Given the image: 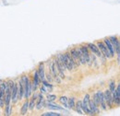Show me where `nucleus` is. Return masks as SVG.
Listing matches in <instances>:
<instances>
[{
	"instance_id": "nucleus-5",
	"label": "nucleus",
	"mask_w": 120,
	"mask_h": 116,
	"mask_svg": "<svg viewBox=\"0 0 120 116\" xmlns=\"http://www.w3.org/2000/svg\"><path fill=\"white\" fill-rule=\"evenodd\" d=\"M54 61H55V65H56V71H57V74L59 76V77L61 79H65L66 78V74L65 72L67 71L65 69V67L62 65V64L60 63V61L57 59V57L53 58Z\"/></svg>"
},
{
	"instance_id": "nucleus-24",
	"label": "nucleus",
	"mask_w": 120,
	"mask_h": 116,
	"mask_svg": "<svg viewBox=\"0 0 120 116\" xmlns=\"http://www.w3.org/2000/svg\"><path fill=\"white\" fill-rule=\"evenodd\" d=\"M4 114L6 116H9L12 114V104L11 103L4 106Z\"/></svg>"
},
{
	"instance_id": "nucleus-28",
	"label": "nucleus",
	"mask_w": 120,
	"mask_h": 116,
	"mask_svg": "<svg viewBox=\"0 0 120 116\" xmlns=\"http://www.w3.org/2000/svg\"><path fill=\"white\" fill-rule=\"evenodd\" d=\"M80 100H79V101H76V104H75V108H74V110H76V112L79 114V115H83L84 113H83V112H82V110H81V107H80Z\"/></svg>"
},
{
	"instance_id": "nucleus-2",
	"label": "nucleus",
	"mask_w": 120,
	"mask_h": 116,
	"mask_svg": "<svg viewBox=\"0 0 120 116\" xmlns=\"http://www.w3.org/2000/svg\"><path fill=\"white\" fill-rule=\"evenodd\" d=\"M47 64H48V70L51 74L54 81H56V83L60 84L61 83V78L59 77L57 71H56V65H55V61L54 59H50L47 61Z\"/></svg>"
},
{
	"instance_id": "nucleus-27",
	"label": "nucleus",
	"mask_w": 120,
	"mask_h": 116,
	"mask_svg": "<svg viewBox=\"0 0 120 116\" xmlns=\"http://www.w3.org/2000/svg\"><path fill=\"white\" fill-rule=\"evenodd\" d=\"M59 102L63 105V107L65 109H68V97L67 96H60L58 99Z\"/></svg>"
},
{
	"instance_id": "nucleus-20",
	"label": "nucleus",
	"mask_w": 120,
	"mask_h": 116,
	"mask_svg": "<svg viewBox=\"0 0 120 116\" xmlns=\"http://www.w3.org/2000/svg\"><path fill=\"white\" fill-rule=\"evenodd\" d=\"M29 111V99H26L25 102H23L21 109H20V114L21 115H26Z\"/></svg>"
},
{
	"instance_id": "nucleus-13",
	"label": "nucleus",
	"mask_w": 120,
	"mask_h": 116,
	"mask_svg": "<svg viewBox=\"0 0 120 116\" xmlns=\"http://www.w3.org/2000/svg\"><path fill=\"white\" fill-rule=\"evenodd\" d=\"M37 72H38V75H39V77L42 80L45 79V62H41L38 66H37Z\"/></svg>"
},
{
	"instance_id": "nucleus-31",
	"label": "nucleus",
	"mask_w": 120,
	"mask_h": 116,
	"mask_svg": "<svg viewBox=\"0 0 120 116\" xmlns=\"http://www.w3.org/2000/svg\"><path fill=\"white\" fill-rule=\"evenodd\" d=\"M45 79H46L47 81H49L50 83H53V82H54V79H53L51 74L49 72V70H48V72H45Z\"/></svg>"
},
{
	"instance_id": "nucleus-29",
	"label": "nucleus",
	"mask_w": 120,
	"mask_h": 116,
	"mask_svg": "<svg viewBox=\"0 0 120 116\" xmlns=\"http://www.w3.org/2000/svg\"><path fill=\"white\" fill-rule=\"evenodd\" d=\"M43 116H61L62 114L59 113L57 111H54V112H44L42 113Z\"/></svg>"
},
{
	"instance_id": "nucleus-25",
	"label": "nucleus",
	"mask_w": 120,
	"mask_h": 116,
	"mask_svg": "<svg viewBox=\"0 0 120 116\" xmlns=\"http://www.w3.org/2000/svg\"><path fill=\"white\" fill-rule=\"evenodd\" d=\"M41 83H42V85L43 86H45L46 88H47V91H52L53 90V88H54V85H53V83H50L49 81H47L46 79H44V80H42L41 81Z\"/></svg>"
},
{
	"instance_id": "nucleus-33",
	"label": "nucleus",
	"mask_w": 120,
	"mask_h": 116,
	"mask_svg": "<svg viewBox=\"0 0 120 116\" xmlns=\"http://www.w3.org/2000/svg\"><path fill=\"white\" fill-rule=\"evenodd\" d=\"M0 115H1V112H0Z\"/></svg>"
},
{
	"instance_id": "nucleus-4",
	"label": "nucleus",
	"mask_w": 120,
	"mask_h": 116,
	"mask_svg": "<svg viewBox=\"0 0 120 116\" xmlns=\"http://www.w3.org/2000/svg\"><path fill=\"white\" fill-rule=\"evenodd\" d=\"M31 85H32V93L37 91L39 86L41 85V79L39 77V75L36 69L33 71L32 76H31Z\"/></svg>"
},
{
	"instance_id": "nucleus-30",
	"label": "nucleus",
	"mask_w": 120,
	"mask_h": 116,
	"mask_svg": "<svg viewBox=\"0 0 120 116\" xmlns=\"http://www.w3.org/2000/svg\"><path fill=\"white\" fill-rule=\"evenodd\" d=\"M56 99H57V96H56V94H51V93H49V94L46 95V101H47V102H54L55 101H56Z\"/></svg>"
},
{
	"instance_id": "nucleus-9",
	"label": "nucleus",
	"mask_w": 120,
	"mask_h": 116,
	"mask_svg": "<svg viewBox=\"0 0 120 116\" xmlns=\"http://www.w3.org/2000/svg\"><path fill=\"white\" fill-rule=\"evenodd\" d=\"M95 44H96L97 47L99 48V50L101 51V53L104 54V56H105L106 59H111V58H112L111 57V55H110V54H109L108 49L106 48L105 43H104L103 41H97Z\"/></svg>"
},
{
	"instance_id": "nucleus-22",
	"label": "nucleus",
	"mask_w": 120,
	"mask_h": 116,
	"mask_svg": "<svg viewBox=\"0 0 120 116\" xmlns=\"http://www.w3.org/2000/svg\"><path fill=\"white\" fill-rule=\"evenodd\" d=\"M76 49H77V52H78V57H79V61L80 65H86V60L83 56L82 53H81V50H80L79 46H76Z\"/></svg>"
},
{
	"instance_id": "nucleus-6",
	"label": "nucleus",
	"mask_w": 120,
	"mask_h": 116,
	"mask_svg": "<svg viewBox=\"0 0 120 116\" xmlns=\"http://www.w3.org/2000/svg\"><path fill=\"white\" fill-rule=\"evenodd\" d=\"M110 43L114 46L115 54L116 55H120V41L118 36H109L108 37Z\"/></svg>"
},
{
	"instance_id": "nucleus-23",
	"label": "nucleus",
	"mask_w": 120,
	"mask_h": 116,
	"mask_svg": "<svg viewBox=\"0 0 120 116\" xmlns=\"http://www.w3.org/2000/svg\"><path fill=\"white\" fill-rule=\"evenodd\" d=\"M75 104H76V97L71 96V97L68 98V109L74 110V108H75Z\"/></svg>"
},
{
	"instance_id": "nucleus-7",
	"label": "nucleus",
	"mask_w": 120,
	"mask_h": 116,
	"mask_svg": "<svg viewBox=\"0 0 120 116\" xmlns=\"http://www.w3.org/2000/svg\"><path fill=\"white\" fill-rule=\"evenodd\" d=\"M79 48H80V50H81V53H82V54H83V56L85 58V60H86V65H90V50H89V48L87 47V45L86 44H81L79 45Z\"/></svg>"
},
{
	"instance_id": "nucleus-21",
	"label": "nucleus",
	"mask_w": 120,
	"mask_h": 116,
	"mask_svg": "<svg viewBox=\"0 0 120 116\" xmlns=\"http://www.w3.org/2000/svg\"><path fill=\"white\" fill-rule=\"evenodd\" d=\"M80 107H81V110H82V112H83L84 114H86V115H91V112H90V108H89V106H88V104H86L83 101L80 102Z\"/></svg>"
},
{
	"instance_id": "nucleus-19",
	"label": "nucleus",
	"mask_w": 120,
	"mask_h": 116,
	"mask_svg": "<svg viewBox=\"0 0 120 116\" xmlns=\"http://www.w3.org/2000/svg\"><path fill=\"white\" fill-rule=\"evenodd\" d=\"M18 84H19V90H18V101H21L22 99H24V87L21 83V81L19 79L18 80Z\"/></svg>"
},
{
	"instance_id": "nucleus-14",
	"label": "nucleus",
	"mask_w": 120,
	"mask_h": 116,
	"mask_svg": "<svg viewBox=\"0 0 120 116\" xmlns=\"http://www.w3.org/2000/svg\"><path fill=\"white\" fill-rule=\"evenodd\" d=\"M45 107H47L48 109H50V110H54V111H58V112H61V111H66L65 110V108L64 107H62V106H60L58 104H55L54 102H45Z\"/></svg>"
},
{
	"instance_id": "nucleus-3",
	"label": "nucleus",
	"mask_w": 120,
	"mask_h": 116,
	"mask_svg": "<svg viewBox=\"0 0 120 116\" xmlns=\"http://www.w3.org/2000/svg\"><path fill=\"white\" fill-rule=\"evenodd\" d=\"M86 45H87V47L89 48V50H90V52L91 54H93L96 57L100 58L101 60H103L104 62L103 63H105V61L106 60V58L104 56V54L101 53V51L99 50V48L97 47V45L95 43H86Z\"/></svg>"
},
{
	"instance_id": "nucleus-10",
	"label": "nucleus",
	"mask_w": 120,
	"mask_h": 116,
	"mask_svg": "<svg viewBox=\"0 0 120 116\" xmlns=\"http://www.w3.org/2000/svg\"><path fill=\"white\" fill-rule=\"evenodd\" d=\"M7 87V80H1L0 79V108H4V97H5V91Z\"/></svg>"
},
{
	"instance_id": "nucleus-26",
	"label": "nucleus",
	"mask_w": 120,
	"mask_h": 116,
	"mask_svg": "<svg viewBox=\"0 0 120 116\" xmlns=\"http://www.w3.org/2000/svg\"><path fill=\"white\" fill-rule=\"evenodd\" d=\"M116 87V80L112 79V80H110V81L108 82V89L110 90L111 94H113V93L115 92Z\"/></svg>"
},
{
	"instance_id": "nucleus-8",
	"label": "nucleus",
	"mask_w": 120,
	"mask_h": 116,
	"mask_svg": "<svg viewBox=\"0 0 120 116\" xmlns=\"http://www.w3.org/2000/svg\"><path fill=\"white\" fill-rule=\"evenodd\" d=\"M96 92H97L98 98H99V107H100V110H102L104 112L107 111L108 107H107V104L105 102V97H104V91L102 89H98Z\"/></svg>"
},
{
	"instance_id": "nucleus-12",
	"label": "nucleus",
	"mask_w": 120,
	"mask_h": 116,
	"mask_svg": "<svg viewBox=\"0 0 120 116\" xmlns=\"http://www.w3.org/2000/svg\"><path fill=\"white\" fill-rule=\"evenodd\" d=\"M104 97H105V102L107 104V107L108 108H113L115 105H114V102H113L112 94H111V92H110V90L108 88L104 90Z\"/></svg>"
},
{
	"instance_id": "nucleus-11",
	"label": "nucleus",
	"mask_w": 120,
	"mask_h": 116,
	"mask_svg": "<svg viewBox=\"0 0 120 116\" xmlns=\"http://www.w3.org/2000/svg\"><path fill=\"white\" fill-rule=\"evenodd\" d=\"M45 105V97H44V94L42 93H38V96H37V99H36V102H35V108L37 111H40L42 110Z\"/></svg>"
},
{
	"instance_id": "nucleus-1",
	"label": "nucleus",
	"mask_w": 120,
	"mask_h": 116,
	"mask_svg": "<svg viewBox=\"0 0 120 116\" xmlns=\"http://www.w3.org/2000/svg\"><path fill=\"white\" fill-rule=\"evenodd\" d=\"M56 57L60 61V63L62 64V65L65 67V69L67 71L71 72V71L75 70L77 67H79V65L76 64V62L73 60V58L71 57L68 51H66L63 54H58L56 55Z\"/></svg>"
},
{
	"instance_id": "nucleus-32",
	"label": "nucleus",
	"mask_w": 120,
	"mask_h": 116,
	"mask_svg": "<svg viewBox=\"0 0 120 116\" xmlns=\"http://www.w3.org/2000/svg\"><path fill=\"white\" fill-rule=\"evenodd\" d=\"M38 89H39V91H40V93H42V94H45V93H47L48 91H47V88L45 87V86H39V87H38Z\"/></svg>"
},
{
	"instance_id": "nucleus-16",
	"label": "nucleus",
	"mask_w": 120,
	"mask_h": 116,
	"mask_svg": "<svg viewBox=\"0 0 120 116\" xmlns=\"http://www.w3.org/2000/svg\"><path fill=\"white\" fill-rule=\"evenodd\" d=\"M103 42L105 43V46H106V48L108 49V51H109V54H110L111 57L114 58L115 56H116V54H115V49H114V46L112 45V44L110 43V41H109L108 37H106V38H105V39L103 40Z\"/></svg>"
},
{
	"instance_id": "nucleus-15",
	"label": "nucleus",
	"mask_w": 120,
	"mask_h": 116,
	"mask_svg": "<svg viewBox=\"0 0 120 116\" xmlns=\"http://www.w3.org/2000/svg\"><path fill=\"white\" fill-rule=\"evenodd\" d=\"M89 108L90 110L91 115H96V114L100 113V107L95 104V102L91 100V98H90V102H89Z\"/></svg>"
},
{
	"instance_id": "nucleus-17",
	"label": "nucleus",
	"mask_w": 120,
	"mask_h": 116,
	"mask_svg": "<svg viewBox=\"0 0 120 116\" xmlns=\"http://www.w3.org/2000/svg\"><path fill=\"white\" fill-rule=\"evenodd\" d=\"M18 90H19V84L18 82L14 83V87L12 88V91H11V102L12 103H16L18 102Z\"/></svg>"
},
{
	"instance_id": "nucleus-18",
	"label": "nucleus",
	"mask_w": 120,
	"mask_h": 116,
	"mask_svg": "<svg viewBox=\"0 0 120 116\" xmlns=\"http://www.w3.org/2000/svg\"><path fill=\"white\" fill-rule=\"evenodd\" d=\"M68 51V53L70 54L71 57L73 58V60H74V61L76 62V64H77L79 66H80L81 65H80V63H79V57H78V52H77V49H76V47L69 48Z\"/></svg>"
}]
</instances>
